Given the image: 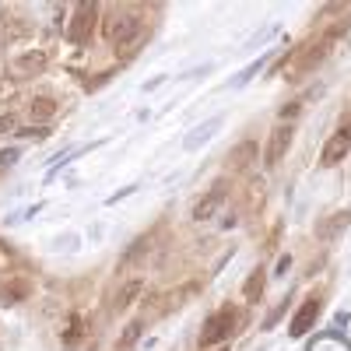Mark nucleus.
I'll use <instances>...</instances> for the list:
<instances>
[{"mask_svg": "<svg viewBox=\"0 0 351 351\" xmlns=\"http://www.w3.org/2000/svg\"><path fill=\"white\" fill-rule=\"evenodd\" d=\"M236 324H239V313H236V306H221L208 324H204V330H200V348H218V344H225L232 334H236Z\"/></svg>", "mask_w": 351, "mask_h": 351, "instance_id": "f257e3e1", "label": "nucleus"}, {"mask_svg": "<svg viewBox=\"0 0 351 351\" xmlns=\"http://www.w3.org/2000/svg\"><path fill=\"white\" fill-rule=\"evenodd\" d=\"M92 28H99V4L95 0H81V4L74 8V14H71L67 36H71V43H84L88 36H92Z\"/></svg>", "mask_w": 351, "mask_h": 351, "instance_id": "f03ea898", "label": "nucleus"}, {"mask_svg": "<svg viewBox=\"0 0 351 351\" xmlns=\"http://www.w3.org/2000/svg\"><path fill=\"white\" fill-rule=\"evenodd\" d=\"M137 36H141V21H137L134 14H116V18L106 25V39L116 46V53H123Z\"/></svg>", "mask_w": 351, "mask_h": 351, "instance_id": "7ed1b4c3", "label": "nucleus"}, {"mask_svg": "<svg viewBox=\"0 0 351 351\" xmlns=\"http://www.w3.org/2000/svg\"><path fill=\"white\" fill-rule=\"evenodd\" d=\"M291 137H295V127L291 123H278L274 130H271V137H267V148H263V169H274L285 155H288V148H291Z\"/></svg>", "mask_w": 351, "mask_h": 351, "instance_id": "20e7f679", "label": "nucleus"}, {"mask_svg": "<svg viewBox=\"0 0 351 351\" xmlns=\"http://www.w3.org/2000/svg\"><path fill=\"white\" fill-rule=\"evenodd\" d=\"M337 36H341V28H330V32H324L319 39H313V43L302 49V56L295 60V71H309V67H316V64L330 53V46H334V39H337Z\"/></svg>", "mask_w": 351, "mask_h": 351, "instance_id": "39448f33", "label": "nucleus"}, {"mask_svg": "<svg viewBox=\"0 0 351 351\" xmlns=\"http://www.w3.org/2000/svg\"><path fill=\"white\" fill-rule=\"evenodd\" d=\"M351 152V127L344 123V127H337L334 134H330V141L324 144V155H319V165H337L344 155Z\"/></svg>", "mask_w": 351, "mask_h": 351, "instance_id": "423d86ee", "label": "nucleus"}, {"mask_svg": "<svg viewBox=\"0 0 351 351\" xmlns=\"http://www.w3.org/2000/svg\"><path fill=\"white\" fill-rule=\"evenodd\" d=\"M225 193H228V186H225V183H215L208 193H204V197L197 200V208H193V221H208V218H215V215L221 211V204H225Z\"/></svg>", "mask_w": 351, "mask_h": 351, "instance_id": "0eeeda50", "label": "nucleus"}, {"mask_svg": "<svg viewBox=\"0 0 351 351\" xmlns=\"http://www.w3.org/2000/svg\"><path fill=\"white\" fill-rule=\"evenodd\" d=\"M316 316H319V295H309L302 306H299V313H295V319H291V334L295 337H302L313 324H316Z\"/></svg>", "mask_w": 351, "mask_h": 351, "instance_id": "6e6552de", "label": "nucleus"}, {"mask_svg": "<svg viewBox=\"0 0 351 351\" xmlns=\"http://www.w3.org/2000/svg\"><path fill=\"white\" fill-rule=\"evenodd\" d=\"M28 116H32L36 123H49L53 116H56V102L49 95H36L32 102H28Z\"/></svg>", "mask_w": 351, "mask_h": 351, "instance_id": "1a4fd4ad", "label": "nucleus"}, {"mask_svg": "<svg viewBox=\"0 0 351 351\" xmlns=\"http://www.w3.org/2000/svg\"><path fill=\"white\" fill-rule=\"evenodd\" d=\"M43 64H46V53H39V49H32V53H25V56H21V60L14 64V71H18V74H32V71H39Z\"/></svg>", "mask_w": 351, "mask_h": 351, "instance_id": "9d476101", "label": "nucleus"}, {"mask_svg": "<svg viewBox=\"0 0 351 351\" xmlns=\"http://www.w3.org/2000/svg\"><path fill=\"white\" fill-rule=\"evenodd\" d=\"M141 288H144V281H130L127 288H120V295H116V302H112V309H127L137 295H141Z\"/></svg>", "mask_w": 351, "mask_h": 351, "instance_id": "9b49d317", "label": "nucleus"}, {"mask_svg": "<svg viewBox=\"0 0 351 351\" xmlns=\"http://www.w3.org/2000/svg\"><path fill=\"white\" fill-rule=\"evenodd\" d=\"M344 221H348V215H344V211H341V215H334V218H327L324 225H319L316 236H319V239H330V236H337V232L344 228Z\"/></svg>", "mask_w": 351, "mask_h": 351, "instance_id": "f8f14e48", "label": "nucleus"}, {"mask_svg": "<svg viewBox=\"0 0 351 351\" xmlns=\"http://www.w3.org/2000/svg\"><path fill=\"white\" fill-rule=\"evenodd\" d=\"M260 288H263V267H256V271L250 274V285H246V299H250V302L260 299Z\"/></svg>", "mask_w": 351, "mask_h": 351, "instance_id": "ddd939ff", "label": "nucleus"}, {"mask_svg": "<svg viewBox=\"0 0 351 351\" xmlns=\"http://www.w3.org/2000/svg\"><path fill=\"white\" fill-rule=\"evenodd\" d=\"M221 127V120H211V123H204L200 130H193L190 137H186V148H197V144H200V137H208V134H215Z\"/></svg>", "mask_w": 351, "mask_h": 351, "instance_id": "4468645a", "label": "nucleus"}, {"mask_svg": "<svg viewBox=\"0 0 351 351\" xmlns=\"http://www.w3.org/2000/svg\"><path fill=\"white\" fill-rule=\"evenodd\" d=\"M137 334H141V319H134V324L123 330V341H120V351H127L134 341H137Z\"/></svg>", "mask_w": 351, "mask_h": 351, "instance_id": "2eb2a0df", "label": "nucleus"}, {"mask_svg": "<svg viewBox=\"0 0 351 351\" xmlns=\"http://www.w3.org/2000/svg\"><path fill=\"white\" fill-rule=\"evenodd\" d=\"M14 127H18V116L14 112H0V134H8Z\"/></svg>", "mask_w": 351, "mask_h": 351, "instance_id": "dca6fc26", "label": "nucleus"}]
</instances>
